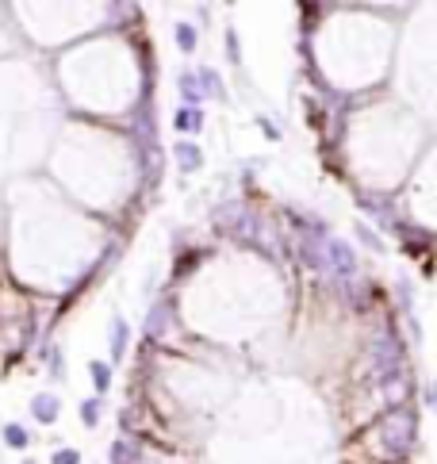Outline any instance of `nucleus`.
<instances>
[{"mask_svg":"<svg viewBox=\"0 0 437 464\" xmlns=\"http://www.w3.org/2000/svg\"><path fill=\"white\" fill-rule=\"evenodd\" d=\"M326 257H330L326 265H330L334 273H341V276H349V273L357 269V261H353V249H349L346 242H326Z\"/></svg>","mask_w":437,"mask_h":464,"instance_id":"nucleus-2","label":"nucleus"},{"mask_svg":"<svg viewBox=\"0 0 437 464\" xmlns=\"http://www.w3.org/2000/svg\"><path fill=\"white\" fill-rule=\"evenodd\" d=\"M31 411H35V418H39V422H54V418H58V411H62V403H58V395L39 391V395L31 399Z\"/></svg>","mask_w":437,"mask_h":464,"instance_id":"nucleus-3","label":"nucleus"},{"mask_svg":"<svg viewBox=\"0 0 437 464\" xmlns=\"http://www.w3.org/2000/svg\"><path fill=\"white\" fill-rule=\"evenodd\" d=\"M199 127V111H177V131H196Z\"/></svg>","mask_w":437,"mask_h":464,"instance_id":"nucleus-11","label":"nucleus"},{"mask_svg":"<svg viewBox=\"0 0 437 464\" xmlns=\"http://www.w3.org/2000/svg\"><path fill=\"white\" fill-rule=\"evenodd\" d=\"M146 330H150V334H161V330H166V307H161V303H157L154 315L146 319Z\"/></svg>","mask_w":437,"mask_h":464,"instance_id":"nucleus-9","label":"nucleus"},{"mask_svg":"<svg viewBox=\"0 0 437 464\" xmlns=\"http://www.w3.org/2000/svg\"><path fill=\"white\" fill-rule=\"evenodd\" d=\"M4 441H8L12 449H27V441H31V438H27V430H24V426H16V422H12V426H4Z\"/></svg>","mask_w":437,"mask_h":464,"instance_id":"nucleus-6","label":"nucleus"},{"mask_svg":"<svg viewBox=\"0 0 437 464\" xmlns=\"http://www.w3.org/2000/svg\"><path fill=\"white\" fill-rule=\"evenodd\" d=\"M131 461V445H127V441H116V445H112V464H127Z\"/></svg>","mask_w":437,"mask_h":464,"instance_id":"nucleus-13","label":"nucleus"},{"mask_svg":"<svg viewBox=\"0 0 437 464\" xmlns=\"http://www.w3.org/2000/svg\"><path fill=\"white\" fill-rule=\"evenodd\" d=\"M54 464H81V453L77 449H62V453H54Z\"/></svg>","mask_w":437,"mask_h":464,"instance_id":"nucleus-14","label":"nucleus"},{"mask_svg":"<svg viewBox=\"0 0 437 464\" xmlns=\"http://www.w3.org/2000/svg\"><path fill=\"white\" fill-rule=\"evenodd\" d=\"M199 84H204L207 92H215V96H226V92H223V84H219V77H215L211 69H199Z\"/></svg>","mask_w":437,"mask_h":464,"instance_id":"nucleus-10","label":"nucleus"},{"mask_svg":"<svg viewBox=\"0 0 437 464\" xmlns=\"http://www.w3.org/2000/svg\"><path fill=\"white\" fill-rule=\"evenodd\" d=\"M123 349H127V323L116 319L112 323V357H123Z\"/></svg>","mask_w":437,"mask_h":464,"instance_id":"nucleus-5","label":"nucleus"},{"mask_svg":"<svg viewBox=\"0 0 437 464\" xmlns=\"http://www.w3.org/2000/svg\"><path fill=\"white\" fill-rule=\"evenodd\" d=\"M92 384H96V391H104L107 384H112V368H107L104 361H92Z\"/></svg>","mask_w":437,"mask_h":464,"instance_id":"nucleus-7","label":"nucleus"},{"mask_svg":"<svg viewBox=\"0 0 437 464\" xmlns=\"http://www.w3.org/2000/svg\"><path fill=\"white\" fill-rule=\"evenodd\" d=\"M177 42H181V50H192V46H196V31H192V24H181V27H177Z\"/></svg>","mask_w":437,"mask_h":464,"instance_id":"nucleus-12","label":"nucleus"},{"mask_svg":"<svg viewBox=\"0 0 437 464\" xmlns=\"http://www.w3.org/2000/svg\"><path fill=\"white\" fill-rule=\"evenodd\" d=\"M81 422L84 426H96L100 422V403H96V399H84V403H81Z\"/></svg>","mask_w":437,"mask_h":464,"instance_id":"nucleus-8","label":"nucleus"},{"mask_svg":"<svg viewBox=\"0 0 437 464\" xmlns=\"http://www.w3.org/2000/svg\"><path fill=\"white\" fill-rule=\"evenodd\" d=\"M414 445V415L407 407H395L384 422H380V449L388 456H407Z\"/></svg>","mask_w":437,"mask_h":464,"instance_id":"nucleus-1","label":"nucleus"},{"mask_svg":"<svg viewBox=\"0 0 437 464\" xmlns=\"http://www.w3.org/2000/svg\"><path fill=\"white\" fill-rule=\"evenodd\" d=\"M177 161H181V169H199L204 166V154H199L196 146H192V142H177Z\"/></svg>","mask_w":437,"mask_h":464,"instance_id":"nucleus-4","label":"nucleus"}]
</instances>
